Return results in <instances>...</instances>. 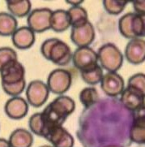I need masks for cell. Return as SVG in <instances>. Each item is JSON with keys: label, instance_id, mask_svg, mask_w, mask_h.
<instances>
[{"label": "cell", "instance_id": "cell-28", "mask_svg": "<svg viewBox=\"0 0 145 147\" xmlns=\"http://www.w3.org/2000/svg\"><path fill=\"white\" fill-rule=\"evenodd\" d=\"M128 86H131L139 90L145 96V74L137 73L131 76L128 80Z\"/></svg>", "mask_w": 145, "mask_h": 147}, {"label": "cell", "instance_id": "cell-3", "mask_svg": "<svg viewBox=\"0 0 145 147\" xmlns=\"http://www.w3.org/2000/svg\"><path fill=\"white\" fill-rule=\"evenodd\" d=\"M119 31L129 39L140 38L145 36V15L131 12L122 16L118 22Z\"/></svg>", "mask_w": 145, "mask_h": 147}, {"label": "cell", "instance_id": "cell-22", "mask_svg": "<svg viewBox=\"0 0 145 147\" xmlns=\"http://www.w3.org/2000/svg\"><path fill=\"white\" fill-rule=\"evenodd\" d=\"M80 72H81L82 79L86 83L92 86L97 85L99 82H101L104 76L102 67L99 64H97L96 66L90 67L89 69H86Z\"/></svg>", "mask_w": 145, "mask_h": 147}, {"label": "cell", "instance_id": "cell-5", "mask_svg": "<svg viewBox=\"0 0 145 147\" xmlns=\"http://www.w3.org/2000/svg\"><path fill=\"white\" fill-rule=\"evenodd\" d=\"M72 84V76L65 69H55L50 73L47 80V86L50 91L55 94H62L70 89Z\"/></svg>", "mask_w": 145, "mask_h": 147}, {"label": "cell", "instance_id": "cell-30", "mask_svg": "<svg viewBox=\"0 0 145 147\" xmlns=\"http://www.w3.org/2000/svg\"><path fill=\"white\" fill-rule=\"evenodd\" d=\"M133 7L136 11V13L140 15H145V0L134 1Z\"/></svg>", "mask_w": 145, "mask_h": 147}, {"label": "cell", "instance_id": "cell-27", "mask_svg": "<svg viewBox=\"0 0 145 147\" xmlns=\"http://www.w3.org/2000/svg\"><path fill=\"white\" fill-rule=\"evenodd\" d=\"M25 86H26L25 79L17 83L11 84V85L2 84V87L5 91V93L13 97H17V95L20 94L25 89Z\"/></svg>", "mask_w": 145, "mask_h": 147}, {"label": "cell", "instance_id": "cell-15", "mask_svg": "<svg viewBox=\"0 0 145 147\" xmlns=\"http://www.w3.org/2000/svg\"><path fill=\"white\" fill-rule=\"evenodd\" d=\"M12 43L20 50L32 47L35 42V33L28 26H22L15 30L11 36Z\"/></svg>", "mask_w": 145, "mask_h": 147}, {"label": "cell", "instance_id": "cell-6", "mask_svg": "<svg viewBox=\"0 0 145 147\" xmlns=\"http://www.w3.org/2000/svg\"><path fill=\"white\" fill-rule=\"evenodd\" d=\"M53 11L50 8H37L28 14V27L34 33H42L50 29V20Z\"/></svg>", "mask_w": 145, "mask_h": 147}, {"label": "cell", "instance_id": "cell-18", "mask_svg": "<svg viewBox=\"0 0 145 147\" xmlns=\"http://www.w3.org/2000/svg\"><path fill=\"white\" fill-rule=\"evenodd\" d=\"M70 27V21L67 11L56 10L53 11L50 20V29L55 32H63Z\"/></svg>", "mask_w": 145, "mask_h": 147}, {"label": "cell", "instance_id": "cell-32", "mask_svg": "<svg viewBox=\"0 0 145 147\" xmlns=\"http://www.w3.org/2000/svg\"><path fill=\"white\" fill-rule=\"evenodd\" d=\"M67 2V3H69V4L72 5V7H76V6H80L84 1H66Z\"/></svg>", "mask_w": 145, "mask_h": 147}, {"label": "cell", "instance_id": "cell-14", "mask_svg": "<svg viewBox=\"0 0 145 147\" xmlns=\"http://www.w3.org/2000/svg\"><path fill=\"white\" fill-rule=\"evenodd\" d=\"M121 102L126 108L134 111L144 104L145 96L139 90L127 86L121 94Z\"/></svg>", "mask_w": 145, "mask_h": 147}, {"label": "cell", "instance_id": "cell-7", "mask_svg": "<svg viewBox=\"0 0 145 147\" xmlns=\"http://www.w3.org/2000/svg\"><path fill=\"white\" fill-rule=\"evenodd\" d=\"M50 90L46 83L39 80L31 81L26 90V98L28 103L34 107H40L46 103Z\"/></svg>", "mask_w": 145, "mask_h": 147}, {"label": "cell", "instance_id": "cell-8", "mask_svg": "<svg viewBox=\"0 0 145 147\" xmlns=\"http://www.w3.org/2000/svg\"><path fill=\"white\" fill-rule=\"evenodd\" d=\"M72 62L80 71L98 64L97 53L89 47H78L72 55Z\"/></svg>", "mask_w": 145, "mask_h": 147}, {"label": "cell", "instance_id": "cell-13", "mask_svg": "<svg viewBox=\"0 0 145 147\" xmlns=\"http://www.w3.org/2000/svg\"><path fill=\"white\" fill-rule=\"evenodd\" d=\"M6 115L12 119H21L28 113V102L20 97H13L5 103Z\"/></svg>", "mask_w": 145, "mask_h": 147}, {"label": "cell", "instance_id": "cell-10", "mask_svg": "<svg viewBox=\"0 0 145 147\" xmlns=\"http://www.w3.org/2000/svg\"><path fill=\"white\" fill-rule=\"evenodd\" d=\"M95 38V29L90 21L80 27L71 29L70 39L78 47H89Z\"/></svg>", "mask_w": 145, "mask_h": 147}, {"label": "cell", "instance_id": "cell-19", "mask_svg": "<svg viewBox=\"0 0 145 147\" xmlns=\"http://www.w3.org/2000/svg\"><path fill=\"white\" fill-rule=\"evenodd\" d=\"M7 6L11 15L17 17H23L31 11V2L28 0H7Z\"/></svg>", "mask_w": 145, "mask_h": 147}, {"label": "cell", "instance_id": "cell-12", "mask_svg": "<svg viewBox=\"0 0 145 147\" xmlns=\"http://www.w3.org/2000/svg\"><path fill=\"white\" fill-rule=\"evenodd\" d=\"M126 59L133 64H140L145 61V40L142 38L131 39L127 43L125 51Z\"/></svg>", "mask_w": 145, "mask_h": 147}, {"label": "cell", "instance_id": "cell-2", "mask_svg": "<svg viewBox=\"0 0 145 147\" xmlns=\"http://www.w3.org/2000/svg\"><path fill=\"white\" fill-rule=\"evenodd\" d=\"M42 55L58 66H65L72 60L70 47L58 38H50L42 43L41 47Z\"/></svg>", "mask_w": 145, "mask_h": 147}, {"label": "cell", "instance_id": "cell-4", "mask_svg": "<svg viewBox=\"0 0 145 147\" xmlns=\"http://www.w3.org/2000/svg\"><path fill=\"white\" fill-rule=\"evenodd\" d=\"M98 61L109 72H116L122 67L123 55L119 49L112 43H107L99 49Z\"/></svg>", "mask_w": 145, "mask_h": 147}, {"label": "cell", "instance_id": "cell-11", "mask_svg": "<svg viewBox=\"0 0 145 147\" xmlns=\"http://www.w3.org/2000/svg\"><path fill=\"white\" fill-rule=\"evenodd\" d=\"M101 86L104 93L110 97L121 94L125 89L124 81L117 72H108L104 75L101 81Z\"/></svg>", "mask_w": 145, "mask_h": 147}, {"label": "cell", "instance_id": "cell-20", "mask_svg": "<svg viewBox=\"0 0 145 147\" xmlns=\"http://www.w3.org/2000/svg\"><path fill=\"white\" fill-rule=\"evenodd\" d=\"M17 29V20L11 14L0 12V35L12 36Z\"/></svg>", "mask_w": 145, "mask_h": 147}, {"label": "cell", "instance_id": "cell-31", "mask_svg": "<svg viewBox=\"0 0 145 147\" xmlns=\"http://www.w3.org/2000/svg\"><path fill=\"white\" fill-rule=\"evenodd\" d=\"M0 147H11L8 141L3 138H0Z\"/></svg>", "mask_w": 145, "mask_h": 147}, {"label": "cell", "instance_id": "cell-21", "mask_svg": "<svg viewBox=\"0 0 145 147\" xmlns=\"http://www.w3.org/2000/svg\"><path fill=\"white\" fill-rule=\"evenodd\" d=\"M70 21V26L72 28L80 27L89 21L87 11L80 6L71 7L67 11Z\"/></svg>", "mask_w": 145, "mask_h": 147}, {"label": "cell", "instance_id": "cell-34", "mask_svg": "<svg viewBox=\"0 0 145 147\" xmlns=\"http://www.w3.org/2000/svg\"><path fill=\"white\" fill-rule=\"evenodd\" d=\"M107 147H119V146H107Z\"/></svg>", "mask_w": 145, "mask_h": 147}, {"label": "cell", "instance_id": "cell-9", "mask_svg": "<svg viewBox=\"0 0 145 147\" xmlns=\"http://www.w3.org/2000/svg\"><path fill=\"white\" fill-rule=\"evenodd\" d=\"M25 69L17 60H13L6 64L0 69V76L2 84L11 85L24 80Z\"/></svg>", "mask_w": 145, "mask_h": 147}, {"label": "cell", "instance_id": "cell-33", "mask_svg": "<svg viewBox=\"0 0 145 147\" xmlns=\"http://www.w3.org/2000/svg\"><path fill=\"white\" fill-rule=\"evenodd\" d=\"M40 147H53L52 146H48V145H45V146H42Z\"/></svg>", "mask_w": 145, "mask_h": 147}, {"label": "cell", "instance_id": "cell-1", "mask_svg": "<svg viewBox=\"0 0 145 147\" xmlns=\"http://www.w3.org/2000/svg\"><path fill=\"white\" fill-rule=\"evenodd\" d=\"M75 109V101L67 96H59L47 106L42 112L29 119V128L36 135L46 138L53 129L62 126L66 118Z\"/></svg>", "mask_w": 145, "mask_h": 147}, {"label": "cell", "instance_id": "cell-24", "mask_svg": "<svg viewBox=\"0 0 145 147\" xmlns=\"http://www.w3.org/2000/svg\"><path fill=\"white\" fill-rule=\"evenodd\" d=\"M127 1L122 0H105L103 5L108 13L111 15H118L125 9Z\"/></svg>", "mask_w": 145, "mask_h": 147}, {"label": "cell", "instance_id": "cell-23", "mask_svg": "<svg viewBox=\"0 0 145 147\" xmlns=\"http://www.w3.org/2000/svg\"><path fill=\"white\" fill-rule=\"evenodd\" d=\"M98 92L93 87H87L80 92V100L81 103L86 107H89L98 99Z\"/></svg>", "mask_w": 145, "mask_h": 147}, {"label": "cell", "instance_id": "cell-16", "mask_svg": "<svg viewBox=\"0 0 145 147\" xmlns=\"http://www.w3.org/2000/svg\"><path fill=\"white\" fill-rule=\"evenodd\" d=\"M53 147H73L74 138L62 126L53 129L46 138Z\"/></svg>", "mask_w": 145, "mask_h": 147}, {"label": "cell", "instance_id": "cell-29", "mask_svg": "<svg viewBox=\"0 0 145 147\" xmlns=\"http://www.w3.org/2000/svg\"><path fill=\"white\" fill-rule=\"evenodd\" d=\"M133 123L145 125V103L133 111Z\"/></svg>", "mask_w": 145, "mask_h": 147}, {"label": "cell", "instance_id": "cell-26", "mask_svg": "<svg viewBox=\"0 0 145 147\" xmlns=\"http://www.w3.org/2000/svg\"><path fill=\"white\" fill-rule=\"evenodd\" d=\"M13 60H17V54L10 47L0 48V69Z\"/></svg>", "mask_w": 145, "mask_h": 147}, {"label": "cell", "instance_id": "cell-17", "mask_svg": "<svg viewBox=\"0 0 145 147\" xmlns=\"http://www.w3.org/2000/svg\"><path fill=\"white\" fill-rule=\"evenodd\" d=\"M11 147H31L33 143L32 133L24 128H17L13 131L9 138Z\"/></svg>", "mask_w": 145, "mask_h": 147}, {"label": "cell", "instance_id": "cell-25", "mask_svg": "<svg viewBox=\"0 0 145 147\" xmlns=\"http://www.w3.org/2000/svg\"><path fill=\"white\" fill-rule=\"evenodd\" d=\"M130 138L133 142L145 144V125L132 123L130 130Z\"/></svg>", "mask_w": 145, "mask_h": 147}]
</instances>
